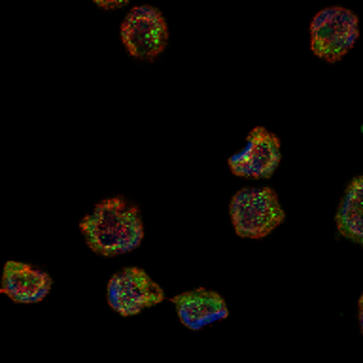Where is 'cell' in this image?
<instances>
[{"label":"cell","instance_id":"cell-1","mask_svg":"<svg viewBox=\"0 0 363 363\" xmlns=\"http://www.w3.org/2000/svg\"><path fill=\"white\" fill-rule=\"evenodd\" d=\"M79 231L85 244L102 257L130 254L144 240L140 210L119 195L96 203L91 214L79 221Z\"/></svg>","mask_w":363,"mask_h":363},{"label":"cell","instance_id":"cell-2","mask_svg":"<svg viewBox=\"0 0 363 363\" xmlns=\"http://www.w3.org/2000/svg\"><path fill=\"white\" fill-rule=\"evenodd\" d=\"M235 233L242 238L269 237L286 220L282 204L272 187H244L229 204Z\"/></svg>","mask_w":363,"mask_h":363},{"label":"cell","instance_id":"cell-3","mask_svg":"<svg viewBox=\"0 0 363 363\" xmlns=\"http://www.w3.org/2000/svg\"><path fill=\"white\" fill-rule=\"evenodd\" d=\"M359 30L357 16L346 8H325L311 23V50L325 62H337L354 48Z\"/></svg>","mask_w":363,"mask_h":363},{"label":"cell","instance_id":"cell-4","mask_svg":"<svg viewBox=\"0 0 363 363\" xmlns=\"http://www.w3.org/2000/svg\"><path fill=\"white\" fill-rule=\"evenodd\" d=\"M119 36L130 57L152 62L169 44V27L157 8L136 6L121 23Z\"/></svg>","mask_w":363,"mask_h":363},{"label":"cell","instance_id":"cell-5","mask_svg":"<svg viewBox=\"0 0 363 363\" xmlns=\"http://www.w3.org/2000/svg\"><path fill=\"white\" fill-rule=\"evenodd\" d=\"M108 305L119 316L130 318L164 301V291L140 267H125L110 278L106 288Z\"/></svg>","mask_w":363,"mask_h":363},{"label":"cell","instance_id":"cell-6","mask_svg":"<svg viewBox=\"0 0 363 363\" xmlns=\"http://www.w3.org/2000/svg\"><path fill=\"white\" fill-rule=\"evenodd\" d=\"M282 159L278 136L265 127H254L248 133L242 150L227 159L229 170L238 178L267 180L277 172Z\"/></svg>","mask_w":363,"mask_h":363},{"label":"cell","instance_id":"cell-7","mask_svg":"<svg viewBox=\"0 0 363 363\" xmlns=\"http://www.w3.org/2000/svg\"><path fill=\"white\" fill-rule=\"evenodd\" d=\"M51 288L53 280L45 271L21 261H8L4 265L0 291L17 305H36L50 295Z\"/></svg>","mask_w":363,"mask_h":363},{"label":"cell","instance_id":"cell-8","mask_svg":"<svg viewBox=\"0 0 363 363\" xmlns=\"http://www.w3.org/2000/svg\"><path fill=\"white\" fill-rule=\"evenodd\" d=\"M172 305L180 322L193 331L208 328L212 323L221 322L229 316V306L225 299L212 289L197 288L174 295Z\"/></svg>","mask_w":363,"mask_h":363},{"label":"cell","instance_id":"cell-9","mask_svg":"<svg viewBox=\"0 0 363 363\" xmlns=\"http://www.w3.org/2000/svg\"><path fill=\"white\" fill-rule=\"evenodd\" d=\"M340 237L354 244H363V178L356 176L346 187L335 216Z\"/></svg>","mask_w":363,"mask_h":363},{"label":"cell","instance_id":"cell-10","mask_svg":"<svg viewBox=\"0 0 363 363\" xmlns=\"http://www.w3.org/2000/svg\"><path fill=\"white\" fill-rule=\"evenodd\" d=\"M99 8H104V10H118L121 6H125L129 0H93Z\"/></svg>","mask_w":363,"mask_h":363}]
</instances>
